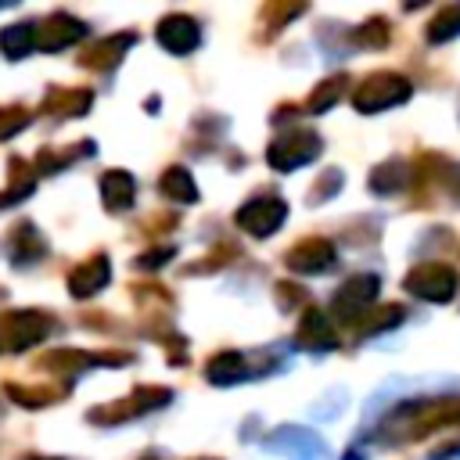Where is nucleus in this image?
I'll return each mask as SVG.
<instances>
[{"label":"nucleus","instance_id":"obj_10","mask_svg":"<svg viewBox=\"0 0 460 460\" xmlns=\"http://www.w3.org/2000/svg\"><path fill=\"white\" fill-rule=\"evenodd\" d=\"M284 262L295 273H323L334 266V244L327 237H305L284 255Z\"/></svg>","mask_w":460,"mask_h":460},{"label":"nucleus","instance_id":"obj_27","mask_svg":"<svg viewBox=\"0 0 460 460\" xmlns=\"http://www.w3.org/2000/svg\"><path fill=\"white\" fill-rule=\"evenodd\" d=\"M377 320H367V323H359V331L363 334H370V331H381V327H392V323H399V316H402V305H388V309H381V313H374Z\"/></svg>","mask_w":460,"mask_h":460},{"label":"nucleus","instance_id":"obj_26","mask_svg":"<svg viewBox=\"0 0 460 460\" xmlns=\"http://www.w3.org/2000/svg\"><path fill=\"white\" fill-rule=\"evenodd\" d=\"M29 108H0V140H7V137H14V133H22L25 126H29Z\"/></svg>","mask_w":460,"mask_h":460},{"label":"nucleus","instance_id":"obj_19","mask_svg":"<svg viewBox=\"0 0 460 460\" xmlns=\"http://www.w3.org/2000/svg\"><path fill=\"white\" fill-rule=\"evenodd\" d=\"M158 187H162V194H165L169 201H183V205H190V201L198 198V187H194V180H190V172H187L183 165L165 169Z\"/></svg>","mask_w":460,"mask_h":460},{"label":"nucleus","instance_id":"obj_6","mask_svg":"<svg viewBox=\"0 0 460 460\" xmlns=\"http://www.w3.org/2000/svg\"><path fill=\"white\" fill-rule=\"evenodd\" d=\"M395 417H410V424H406L410 435H428L435 428L460 424V399H431V402L402 406Z\"/></svg>","mask_w":460,"mask_h":460},{"label":"nucleus","instance_id":"obj_23","mask_svg":"<svg viewBox=\"0 0 460 460\" xmlns=\"http://www.w3.org/2000/svg\"><path fill=\"white\" fill-rule=\"evenodd\" d=\"M349 79L345 75H334V79H323L320 86H316V93L309 97V111H323V108H331L338 97H341V86H345Z\"/></svg>","mask_w":460,"mask_h":460},{"label":"nucleus","instance_id":"obj_3","mask_svg":"<svg viewBox=\"0 0 460 460\" xmlns=\"http://www.w3.org/2000/svg\"><path fill=\"white\" fill-rule=\"evenodd\" d=\"M406 288L428 302H449L456 295V270L446 262H420L406 273Z\"/></svg>","mask_w":460,"mask_h":460},{"label":"nucleus","instance_id":"obj_5","mask_svg":"<svg viewBox=\"0 0 460 460\" xmlns=\"http://www.w3.org/2000/svg\"><path fill=\"white\" fill-rule=\"evenodd\" d=\"M50 334V320L36 309H18V313H4L0 316V341L7 349H25L36 345Z\"/></svg>","mask_w":460,"mask_h":460},{"label":"nucleus","instance_id":"obj_2","mask_svg":"<svg viewBox=\"0 0 460 460\" xmlns=\"http://www.w3.org/2000/svg\"><path fill=\"white\" fill-rule=\"evenodd\" d=\"M320 155V137L313 129H288L284 137H277L266 151V162L280 172H291L305 162H313Z\"/></svg>","mask_w":460,"mask_h":460},{"label":"nucleus","instance_id":"obj_22","mask_svg":"<svg viewBox=\"0 0 460 460\" xmlns=\"http://www.w3.org/2000/svg\"><path fill=\"white\" fill-rule=\"evenodd\" d=\"M406 180H410V176H406V165H402V162H388V165H381V169L370 176V190L388 194V190H399Z\"/></svg>","mask_w":460,"mask_h":460},{"label":"nucleus","instance_id":"obj_15","mask_svg":"<svg viewBox=\"0 0 460 460\" xmlns=\"http://www.w3.org/2000/svg\"><path fill=\"white\" fill-rule=\"evenodd\" d=\"M298 345L305 349H334L338 345V334L331 327V320L320 313V309H309L298 323Z\"/></svg>","mask_w":460,"mask_h":460},{"label":"nucleus","instance_id":"obj_25","mask_svg":"<svg viewBox=\"0 0 460 460\" xmlns=\"http://www.w3.org/2000/svg\"><path fill=\"white\" fill-rule=\"evenodd\" d=\"M388 36H392V32H388V22H385V18H370V22L359 25L356 43H359V47H385Z\"/></svg>","mask_w":460,"mask_h":460},{"label":"nucleus","instance_id":"obj_17","mask_svg":"<svg viewBox=\"0 0 460 460\" xmlns=\"http://www.w3.org/2000/svg\"><path fill=\"white\" fill-rule=\"evenodd\" d=\"M133 43V32H122V36H104V40H97L93 47H86L83 50V65L86 68H111L119 58H122V50Z\"/></svg>","mask_w":460,"mask_h":460},{"label":"nucleus","instance_id":"obj_7","mask_svg":"<svg viewBox=\"0 0 460 460\" xmlns=\"http://www.w3.org/2000/svg\"><path fill=\"white\" fill-rule=\"evenodd\" d=\"M284 219H288V205H284L280 198H273V194L241 205L237 216H234V223H237L244 234H252V237H270Z\"/></svg>","mask_w":460,"mask_h":460},{"label":"nucleus","instance_id":"obj_21","mask_svg":"<svg viewBox=\"0 0 460 460\" xmlns=\"http://www.w3.org/2000/svg\"><path fill=\"white\" fill-rule=\"evenodd\" d=\"M456 32H460V4H449V7H442V11L431 18L428 40H431V43H442V40H449V36H456Z\"/></svg>","mask_w":460,"mask_h":460},{"label":"nucleus","instance_id":"obj_16","mask_svg":"<svg viewBox=\"0 0 460 460\" xmlns=\"http://www.w3.org/2000/svg\"><path fill=\"white\" fill-rule=\"evenodd\" d=\"M133 194H137V183H133V176H129L126 169H108V172H104V180H101V198H104L108 208H115V212L129 208V205H133Z\"/></svg>","mask_w":460,"mask_h":460},{"label":"nucleus","instance_id":"obj_1","mask_svg":"<svg viewBox=\"0 0 460 460\" xmlns=\"http://www.w3.org/2000/svg\"><path fill=\"white\" fill-rule=\"evenodd\" d=\"M406 97H410V79H402V75H395V72H374V75H367V79L356 86L352 104H356V111L370 115V111L402 104Z\"/></svg>","mask_w":460,"mask_h":460},{"label":"nucleus","instance_id":"obj_12","mask_svg":"<svg viewBox=\"0 0 460 460\" xmlns=\"http://www.w3.org/2000/svg\"><path fill=\"white\" fill-rule=\"evenodd\" d=\"M198 40H201V32L190 14H165L158 22V43L172 54H190L198 47Z\"/></svg>","mask_w":460,"mask_h":460},{"label":"nucleus","instance_id":"obj_11","mask_svg":"<svg viewBox=\"0 0 460 460\" xmlns=\"http://www.w3.org/2000/svg\"><path fill=\"white\" fill-rule=\"evenodd\" d=\"M86 36V25L72 14H47L40 25H36V47L40 50H61L75 40Z\"/></svg>","mask_w":460,"mask_h":460},{"label":"nucleus","instance_id":"obj_9","mask_svg":"<svg viewBox=\"0 0 460 460\" xmlns=\"http://www.w3.org/2000/svg\"><path fill=\"white\" fill-rule=\"evenodd\" d=\"M104 363H129V352H83V349H54L40 359V367H50L58 374H79L83 367H104Z\"/></svg>","mask_w":460,"mask_h":460},{"label":"nucleus","instance_id":"obj_28","mask_svg":"<svg viewBox=\"0 0 460 460\" xmlns=\"http://www.w3.org/2000/svg\"><path fill=\"white\" fill-rule=\"evenodd\" d=\"M165 259H172V248H155V252H147V255H140V266H162Z\"/></svg>","mask_w":460,"mask_h":460},{"label":"nucleus","instance_id":"obj_8","mask_svg":"<svg viewBox=\"0 0 460 460\" xmlns=\"http://www.w3.org/2000/svg\"><path fill=\"white\" fill-rule=\"evenodd\" d=\"M374 298H377V277H374V273L349 277V280L338 288V295H334V313H338L341 320H356V316H363V309H367Z\"/></svg>","mask_w":460,"mask_h":460},{"label":"nucleus","instance_id":"obj_13","mask_svg":"<svg viewBox=\"0 0 460 460\" xmlns=\"http://www.w3.org/2000/svg\"><path fill=\"white\" fill-rule=\"evenodd\" d=\"M111 277V262L104 255H93L86 262H79L72 273H68V291L72 298H86V295H97Z\"/></svg>","mask_w":460,"mask_h":460},{"label":"nucleus","instance_id":"obj_4","mask_svg":"<svg viewBox=\"0 0 460 460\" xmlns=\"http://www.w3.org/2000/svg\"><path fill=\"white\" fill-rule=\"evenodd\" d=\"M169 399H172L169 388L147 385V388H137L129 399H119V402H111V406H101V410H90V420H93V424H119V420H129V417H137V413H144V410H158V406H165Z\"/></svg>","mask_w":460,"mask_h":460},{"label":"nucleus","instance_id":"obj_18","mask_svg":"<svg viewBox=\"0 0 460 460\" xmlns=\"http://www.w3.org/2000/svg\"><path fill=\"white\" fill-rule=\"evenodd\" d=\"M29 47H36V25H29V22H14V25L0 29V50H4L11 61L25 58Z\"/></svg>","mask_w":460,"mask_h":460},{"label":"nucleus","instance_id":"obj_29","mask_svg":"<svg viewBox=\"0 0 460 460\" xmlns=\"http://www.w3.org/2000/svg\"><path fill=\"white\" fill-rule=\"evenodd\" d=\"M32 460H50V456H32Z\"/></svg>","mask_w":460,"mask_h":460},{"label":"nucleus","instance_id":"obj_14","mask_svg":"<svg viewBox=\"0 0 460 460\" xmlns=\"http://www.w3.org/2000/svg\"><path fill=\"white\" fill-rule=\"evenodd\" d=\"M90 101H93L90 90H83V86H61V90H50L43 97V111L47 115H58V119H75V115H83L90 108Z\"/></svg>","mask_w":460,"mask_h":460},{"label":"nucleus","instance_id":"obj_24","mask_svg":"<svg viewBox=\"0 0 460 460\" xmlns=\"http://www.w3.org/2000/svg\"><path fill=\"white\" fill-rule=\"evenodd\" d=\"M7 395L18 399L22 406H47L61 395V388H22V385H7Z\"/></svg>","mask_w":460,"mask_h":460},{"label":"nucleus","instance_id":"obj_20","mask_svg":"<svg viewBox=\"0 0 460 460\" xmlns=\"http://www.w3.org/2000/svg\"><path fill=\"white\" fill-rule=\"evenodd\" d=\"M205 377L212 385H230V381L244 377V356L241 352H219V356H212L208 367H205Z\"/></svg>","mask_w":460,"mask_h":460}]
</instances>
